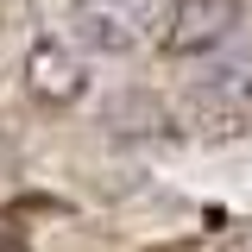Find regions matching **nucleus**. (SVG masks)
I'll return each mask as SVG.
<instances>
[{"label": "nucleus", "mask_w": 252, "mask_h": 252, "mask_svg": "<svg viewBox=\"0 0 252 252\" xmlns=\"http://www.w3.org/2000/svg\"><path fill=\"white\" fill-rule=\"evenodd\" d=\"M189 120L202 139H240L252 132V51L215 57L189 89Z\"/></svg>", "instance_id": "nucleus-1"}, {"label": "nucleus", "mask_w": 252, "mask_h": 252, "mask_svg": "<svg viewBox=\"0 0 252 252\" xmlns=\"http://www.w3.org/2000/svg\"><path fill=\"white\" fill-rule=\"evenodd\" d=\"M158 19H164V0H76V38L107 57L139 51L158 32Z\"/></svg>", "instance_id": "nucleus-2"}, {"label": "nucleus", "mask_w": 252, "mask_h": 252, "mask_svg": "<svg viewBox=\"0 0 252 252\" xmlns=\"http://www.w3.org/2000/svg\"><path fill=\"white\" fill-rule=\"evenodd\" d=\"M233 32V0H164L158 44L170 57H202Z\"/></svg>", "instance_id": "nucleus-3"}, {"label": "nucleus", "mask_w": 252, "mask_h": 252, "mask_svg": "<svg viewBox=\"0 0 252 252\" xmlns=\"http://www.w3.org/2000/svg\"><path fill=\"white\" fill-rule=\"evenodd\" d=\"M26 89L32 101H44V107H69L76 94H82V57L57 44V38H38L26 51Z\"/></svg>", "instance_id": "nucleus-4"}, {"label": "nucleus", "mask_w": 252, "mask_h": 252, "mask_svg": "<svg viewBox=\"0 0 252 252\" xmlns=\"http://www.w3.org/2000/svg\"><path fill=\"white\" fill-rule=\"evenodd\" d=\"M101 126H107V132H114V139H158V132H170V114H164V101H158V94H114V101H107V114H101Z\"/></svg>", "instance_id": "nucleus-5"}]
</instances>
